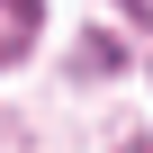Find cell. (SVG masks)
Returning <instances> with one entry per match:
<instances>
[{
    "label": "cell",
    "instance_id": "6da1fadb",
    "mask_svg": "<svg viewBox=\"0 0 153 153\" xmlns=\"http://www.w3.org/2000/svg\"><path fill=\"white\" fill-rule=\"evenodd\" d=\"M126 9H144V0H126Z\"/></svg>",
    "mask_w": 153,
    "mask_h": 153
}]
</instances>
